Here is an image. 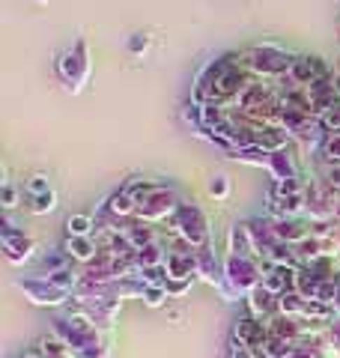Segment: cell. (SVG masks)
Returning a JSON list of instances; mask_svg holds the SVG:
<instances>
[{
  "label": "cell",
  "mask_w": 340,
  "mask_h": 358,
  "mask_svg": "<svg viewBox=\"0 0 340 358\" xmlns=\"http://www.w3.org/2000/svg\"><path fill=\"white\" fill-rule=\"evenodd\" d=\"M150 51V36L146 33H134V36L129 39V54H134V57H141V54Z\"/></svg>",
  "instance_id": "9a60e30c"
},
{
  "label": "cell",
  "mask_w": 340,
  "mask_h": 358,
  "mask_svg": "<svg viewBox=\"0 0 340 358\" xmlns=\"http://www.w3.org/2000/svg\"><path fill=\"white\" fill-rule=\"evenodd\" d=\"M233 60L239 63L242 69L251 72L254 78H260V81H281V78L292 69V60L296 57L275 42H263V45H254V48L233 54Z\"/></svg>",
  "instance_id": "6da1fadb"
},
{
  "label": "cell",
  "mask_w": 340,
  "mask_h": 358,
  "mask_svg": "<svg viewBox=\"0 0 340 358\" xmlns=\"http://www.w3.org/2000/svg\"><path fill=\"white\" fill-rule=\"evenodd\" d=\"M3 206L6 209H15L18 206V192L9 182H3Z\"/></svg>",
  "instance_id": "ac0fdd59"
},
{
  "label": "cell",
  "mask_w": 340,
  "mask_h": 358,
  "mask_svg": "<svg viewBox=\"0 0 340 358\" xmlns=\"http://www.w3.org/2000/svg\"><path fill=\"white\" fill-rule=\"evenodd\" d=\"M320 155L328 164H340V134H325L320 143Z\"/></svg>",
  "instance_id": "52a82bcc"
},
{
  "label": "cell",
  "mask_w": 340,
  "mask_h": 358,
  "mask_svg": "<svg viewBox=\"0 0 340 358\" xmlns=\"http://www.w3.org/2000/svg\"><path fill=\"white\" fill-rule=\"evenodd\" d=\"M296 194H304L302 176H290V179H281V182H275V197H296Z\"/></svg>",
  "instance_id": "ba28073f"
},
{
  "label": "cell",
  "mask_w": 340,
  "mask_h": 358,
  "mask_svg": "<svg viewBox=\"0 0 340 358\" xmlns=\"http://www.w3.org/2000/svg\"><path fill=\"white\" fill-rule=\"evenodd\" d=\"M24 192H27V197H39V194H48V192H51V182H48V176H45V173H36V176H30L27 182H24Z\"/></svg>",
  "instance_id": "8fae6325"
},
{
  "label": "cell",
  "mask_w": 340,
  "mask_h": 358,
  "mask_svg": "<svg viewBox=\"0 0 340 358\" xmlns=\"http://www.w3.org/2000/svg\"><path fill=\"white\" fill-rule=\"evenodd\" d=\"M275 230H278L281 239H302L304 236V227H302V224H296V221H281Z\"/></svg>",
  "instance_id": "5bb4252c"
},
{
  "label": "cell",
  "mask_w": 340,
  "mask_h": 358,
  "mask_svg": "<svg viewBox=\"0 0 340 358\" xmlns=\"http://www.w3.org/2000/svg\"><path fill=\"white\" fill-rule=\"evenodd\" d=\"M320 126H323L325 134H340V102L334 108H328L320 117Z\"/></svg>",
  "instance_id": "4fadbf2b"
},
{
  "label": "cell",
  "mask_w": 340,
  "mask_h": 358,
  "mask_svg": "<svg viewBox=\"0 0 340 358\" xmlns=\"http://www.w3.org/2000/svg\"><path fill=\"white\" fill-rule=\"evenodd\" d=\"M57 75L60 81L66 84L72 96L84 93L87 84H90V75H93V60H90V42L87 39H78L72 48H66L57 60Z\"/></svg>",
  "instance_id": "7a4b0ae2"
},
{
  "label": "cell",
  "mask_w": 340,
  "mask_h": 358,
  "mask_svg": "<svg viewBox=\"0 0 340 358\" xmlns=\"http://www.w3.org/2000/svg\"><path fill=\"white\" fill-rule=\"evenodd\" d=\"M227 192H230V182H227V176H212L209 194L212 197H227Z\"/></svg>",
  "instance_id": "2e32d148"
},
{
  "label": "cell",
  "mask_w": 340,
  "mask_h": 358,
  "mask_svg": "<svg viewBox=\"0 0 340 358\" xmlns=\"http://www.w3.org/2000/svg\"><path fill=\"white\" fill-rule=\"evenodd\" d=\"M269 176L281 182V179H290V176H299V167L292 162V150H278L269 155Z\"/></svg>",
  "instance_id": "5b68a950"
},
{
  "label": "cell",
  "mask_w": 340,
  "mask_h": 358,
  "mask_svg": "<svg viewBox=\"0 0 340 358\" xmlns=\"http://www.w3.org/2000/svg\"><path fill=\"white\" fill-rule=\"evenodd\" d=\"M66 248H69V254H72V257H78V260H90V257L96 254V245L90 242V236L69 239V245H66Z\"/></svg>",
  "instance_id": "9c48e42d"
},
{
  "label": "cell",
  "mask_w": 340,
  "mask_h": 358,
  "mask_svg": "<svg viewBox=\"0 0 340 358\" xmlns=\"http://www.w3.org/2000/svg\"><path fill=\"white\" fill-rule=\"evenodd\" d=\"M325 185L340 192V164H328L325 162Z\"/></svg>",
  "instance_id": "e0dca14e"
},
{
  "label": "cell",
  "mask_w": 340,
  "mask_h": 358,
  "mask_svg": "<svg viewBox=\"0 0 340 358\" xmlns=\"http://www.w3.org/2000/svg\"><path fill=\"white\" fill-rule=\"evenodd\" d=\"M138 206H141V203L126 192V188L113 194V197H111V203H108L111 215H134V212H138Z\"/></svg>",
  "instance_id": "8992f818"
},
{
  "label": "cell",
  "mask_w": 340,
  "mask_h": 358,
  "mask_svg": "<svg viewBox=\"0 0 340 358\" xmlns=\"http://www.w3.org/2000/svg\"><path fill=\"white\" fill-rule=\"evenodd\" d=\"M57 206V197H54V192H48V194H39V197H30V203H27V209L33 212V215H45V212H51Z\"/></svg>",
  "instance_id": "7c38bea8"
},
{
  "label": "cell",
  "mask_w": 340,
  "mask_h": 358,
  "mask_svg": "<svg viewBox=\"0 0 340 358\" xmlns=\"http://www.w3.org/2000/svg\"><path fill=\"white\" fill-rule=\"evenodd\" d=\"M39 3H45V0H39Z\"/></svg>",
  "instance_id": "d6986e66"
},
{
  "label": "cell",
  "mask_w": 340,
  "mask_h": 358,
  "mask_svg": "<svg viewBox=\"0 0 340 358\" xmlns=\"http://www.w3.org/2000/svg\"><path fill=\"white\" fill-rule=\"evenodd\" d=\"M173 209H176V197H173V192H167V188H155L150 197L141 200L138 215L150 218V221H158V218H164L167 212H173Z\"/></svg>",
  "instance_id": "3957f363"
},
{
  "label": "cell",
  "mask_w": 340,
  "mask_h": 358,
  "mask_svg": "<svg viewBox=\"0 0 340 358\" xmlns=\"http://www.w3.org/2000/svg\"><path fill=\"white\" fill-rule=\"evenodd\" d=\"M251 147H260L266 152L290 150V134L283 129H254L251 131Z\"/></svg>",
  "instance_id": "277c9868"
},
{
  "label": "cell",
  "mask_w": 340,
  "mask_h": 358,
  "mask_svg": "<svg viewBox=\"0 0 340 358\" xmlns=\"http://www.w3.org/2000/svg\"><path fill=\"white\" fill-rule=\"evenodd\" d=\"M66 230H69V239H78V236H90V230H93V221L87 215H75L66 221Z\"/></svg>",
  "instance_id": "30bf717a"
}]
</instances>
